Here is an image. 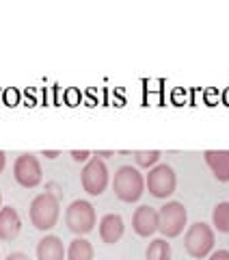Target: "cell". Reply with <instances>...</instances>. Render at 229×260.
<instances>
[{
    "label": "cell",
    "instance_id": "obj_1",
    "mask_svg": "<svg viewBox=\"0 0 229 260\" xmlns=\"http://www.w3.org/2000/svg\"><path fill=\"white\" fill-rule=\"evenodd\" d=\"M28 215H30V223L37 228V230H52L56 225L61 217V204H59V198L52 193H42L37 195L35 200L30 202V208H28Z\"/></svg>",
    "mask_w": 229,
    "mask_h": 260
},
{
    "label": "cell",
    "instance_id": "obj_2",
    "mask_svg": "<svg viewBox=\"0 0 229 260\" xmlns=\"http://www.w3.org/2000/svg\"><path fill=\"white\" fill-rule=\"evenodd\" d=\"M143 189H145V180H143V176H141V172H138L136 167L124 165V167H119L117 172H114L112 191L121 202L132 204V202L141 200Z\"/></svg>",
    "mask_w": 229,
    "mask_h": 260
},
{
    "label": "cell",
    "instance_id": "obj_3",
    "mask_svg": "<svg viewBox=\"0 0 229 260\" xmlns=\"http://www.w3.org/2000/svg\"><path fill=\"white\" fill-rule=\"evenodd\" d=\"M97 223V215L91 202L87 200H73L65 210V225L73 234H89Z\"/></svg>",
    "mask_w": 229,
    "mask_h": 260
},
{
    "label": "cell",
    "instance_id": "obj_4",
    "mask_svg": "<svg viewBox=\"0 0 229 260\" xmlns=\"http://www.w3.org/2000/svg\"><path fill=\"white\" fill-rule=\"evenodd\" d=\"M184 247L188 251V256H193V258H206L210 251L214 249V230H212L208 223H203V221L193 223L186 230Z\"/></svg>",
    "mask_w": 229,
    "mask_h": 260
},
{
    "label": "cell",
    "instance_id": "obj_5",
    "mask_svg": "<svg viewBox=\"0 0 229 260\" xmlns=\"http://www.w3.org/2000/svg\"><path fill=\"white\" fill-rule=\"evenodd\" d=\"M188 221V213L179 202H167L165 206L158 210V230L165 234L167 239H175L184 232Z\"/></svg>",
    "mask_w": 229,
    "mask_h": 260
},
{
    "label": "cell",
    "instance_id": "obj_6",
    "mask_svg": "<svg viewBox=\"0 0 229 260\" xmlns=\"http://www.w3.org/2000/svg\"><path fill=\"white\" fill-rule=\"evenodd\" d=\"M145 184H147V191H149L154 198L165 200L169 195L175 193L177 178H175V172L169 165H156L149 174H147Z\"/></svg>",
    "mask_w": 229,
    "mask_h": 260
},
{
    "label": "cell",
    "instance_id": "obj_7",
    "mask_svg": "<svg viewBox=\"0 0 229 260\" xmlns=\"http://www.w3.org/2000/svg\"><path fill=\"white\" fill-rule=\"evenodd\" d=\"M13 178L24 189H35L44 180V172H42V165H39L37 156H32V154H20L13 162Z\"/></svg>",
    "mask_w": 229,
    "mask_h": 260
},
{
    "label": "cell",
    "instance_id": "obj_8",
    "mask_svg": "<svg viewBox=\"0 0 229 260\" xmlns=\"http://www.w3.org/2000/svg\"><path fill=\"white\" fill-rule=\"evenodd\" d=\"M80 180H83V189L89 195H102L106 191V186H108V167L104 165V160L100 156H93L85 165Z\"/></svg>",
    "mask_w": 229,
    "mask_h": 260
},
{
    "label": "cell",
    "instance_id": "obj_9",
    "mask_svg": "<svg viewBox=\"0 0 229 260\" xmlns=\"http://www.w3.org/2000/svg\"><path fill=\"white\" fill-rule=\"evenodd\" d=\"M132 228L138 237H151L158 232V210L151 206H138L132 215Z\"/></svg>",
    "mask_w": 229,
    "mask_h": 260
},
{
    "label": "cell",
    "instance_id": "obj_10",
    "mask_svg": "<svg viewBox=\"0 0 229 260\" xmlns=\"http://www.w3.org/2000/svg\"><path fill=\"white\" fill-rule=\"evenodd\" d=\"M203 158L218 182H229V150H208Z\"/></svg>",
    "mask_w": 229,
    "mask_h": 260
},
{
    "label": "cell",
    "instance_id": "obj_11",
    "mask_svg": "<svg viewBox=\"0 0 229 260\" xmlns=\"http://www.w3.org/2000/svg\"><path fill=\"white\" fill-rule=\"evenodd\" d=\"M20 215L13 206L0 208V241H13L20 234Z\"/></svg>",
    "mask_w": 229,
    "mask_h": 260
},
{
    "label": "cell",
    "instance_id": "obj_12",
    "mask_svg": "<svg viewBox=\"0 0 229 260\" xmlns=\"http://www.w3.org/2000/svg\"><path fill=\"white\" fill-rule=\"evenodd\" d=\"M67 251L63 247V241L54 234H48L37 245V260H65Z\"/></svg>",
    "mask_w": 229,
    "mask_h": 260
},
{
    "label": "cell",
    "instance_id": "obj_13",
    "mask_svg": "<svg viewBox=\"0 0 229 260\" xmlns=\"http://www.w3.org/2000/svg\"><path fill=\"white\" fill-rule=\"evenodd\" d=\"M121 237H124V219H121V215H104L100 221V239L104 243H117Z\"/></svg>",
    "mask_w": 229,
    "mask_h": 260
},
{
    "label": "cell",
    "instance_id": "obj_14",
    "mask_svg": "<svg viewBox=\"0 0 229 260\" xmlns=\"http://www.w3.org/2000/svg\"><path fill=\"white\" fill-rule=\"evenodd\" d=\"M95 251L87 239H73L67 247V260H93Z\"/></svg>",
    "mask_w": 229,
    "mask_h": 260
},
{
    "label": "cell",
    "instance_id": "obj_15",
    "mask_svg": "<svg viewBox=\"0 0 229 260\" xmlns=\"http://www.w3.org/2000/svg\"><path fill=\"white\" fill-rule=\"evenodd\" d=\"M212 223L218 232L227 234L229 232V202H218L212 210Z\"/></svg>",
    "mask_w": 229,
    "mask_h": 260
},
{
    "label": "cell",
    "instance_id": "obj_16",
    "mask_svg": "<svg viewBox=\"0 0 229 260\" xmlns=\"http://www.w3.org/2000/svg\"><path fill=\"white\" fill-rule=\"evenodd\" d=\"M147 260H171V245L165 239H156L149 243V247L145 251Z\"/></svg>",
    "mask_w": 229,
    "mask_h": 260
},
{
    "label": "cell",
    "instance_id": "obj_17",
    "mask_svg": "<svg viewBox=\"0 0 229 260\" xmlns=\"http://www.w3.org/2000/svg\"><path fill=\"white\" fill-rule=\"evenodd\" d=\"M160 158V152L158 150H141V152H134V160L138 167H151L156 165Z\"/></svg>",
    "mask_w": 229,
    "mask_h": 260
},
{
    "label": "cell",
    "instance_id": "obj_18",
    "mask_svg": "<svg viewBox=\"0 0 229 260\" xmlns=\"http://www.w3.org/2000/svg\"><path fill=\"white\" fill-rule=\"evenodd\" d=\"M89 156H91V152H87V150H73V152H71V158L76 160V162H83V160H87Z\"/></svg>",
    "mask_w": 229,
    "mask_h": 260
},
{
    "label": "cell",
    "instance_id": "obj_19",
    "mask_svg": "<svg viewBox=\"0 0 229 260\" xmlns=\"http://www.w3.org/2000/svg\"><path fill=\"white\" fill-rule=\"evenodd\" d=\"M208 260H229V251L227 249H218V251H214Z\"/></svg>",
    "mask_w": 229,
    "mask_h": 260
},
{
    "label": "cell",
    "instance_id": "obj_20",
    "mask_svg": "<svg viewBox=\"0 0 229 260\" xmlns=\"http://www.w3.org/2000/svg\"><path fill=\"white\" fill-rule=\"evenodd\" d=\"M7 260H30L26 254H22V251H13V254L7 256Z\"/></svg>",
    "mask_w": 229,
    "mask_h": 260
},
{
    "label": "cell",
    "instance_id": "obj_21",
    "mask_svg": "<svg viewBox=\"0 0 229 260\" xmlns=\"http://www.w3.org/2000/svg\"><path fill=\"white\" fill-rule=\"evenodd\" d=\"M7 165V158H5V152H0V174H3V169Z\"/></svg>",
    "mask_w": 229,
    "mask_h": 260
},
{
    "label": "cell",
    "instance_id": "obj_22",
    "mask_svg": "<svg viewBox=\"0 0 229 260\" xmlns=\"http://www.w3.org/2000/svg\"><path fill=\"white\" fill-rule=\"evenodd\" d=\"M95 156H104V158H108V156H114V152H95Z\"/></svg>",
    "mask_w": 229,
    "mask_h": 260
},
{
    "label": "cell",
    "instance_id": "obj_23",
    "mask_svg": "<svg viewBox=\"0 0 229 260\" xmlns=\"http://www.w3.org/2000/svg\"><path fill=\"white\" fill-rule=\"evenodd\" d=\"M44 156L46 158H56V156H59V152H44Z\"/></svg>",
    "mask_w": 229,
    "mask_h": 260
},
{
    "label": "cell",
    "instance_id": "obj_24",
    "mask_svg": "<svg viewBox=\"0 0 229 260\" xmlns=\"http://www.w3.org/2000/svg\"><path fill=\"white\" fill-rule=\"evenodd\" d=\"M0 208H3V193H0Z\"/></svg>",
    "mask_w": 229,
    "mask_h": 260
}]
</instances>
